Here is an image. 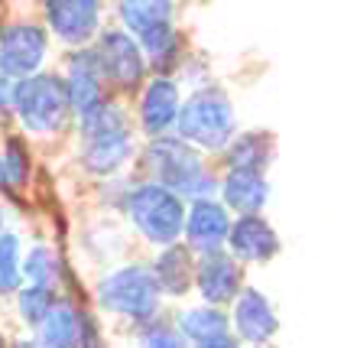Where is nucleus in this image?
Segmentation results:
<instances>
[{"label": "nucleus", "instance_id": "nucleus-1", "mask_svg": "<svg viewBox=\"0 0 357 348\" xmlns=\"http://www.w3.org/2000/svg\"><path fill=\"white\" fill-rule=\"evenodd\" d=\"M140 133L133 127L127 101L111 98L98 111L75 121V163L88 179H114L130 170L140 157Z\"/></svg>", "mask_w": 357, "mask_h": 348}, {"label": "nucleus", "instance_id": "nucleus-2", "mask_svg": "<svg viewBox=\"0 0 357 348\" xmlns=\"http://www.w3.org/2000/svg\"><path fill=\"white\" fill-rule=\"evenodd\" d=\"M133 166H137V173H133L137 179L166 189L182 202H198V198L218 196L221 176L211 170L205 153H198L195 147L178 140L176 133L156 137V140H143L140 157H137Z\"/></svg>", "mask_w": 357, "mask_h": 348}, {"label": "nucleus", "instance_id": "nucleus-3", "mask_svg": "<svg viewBox=\"0 0 357 348\" xmlns=\"http://www.w3.org/2000/svg\"><path fill=\"white\" fill-rule=\"evenodd\" d=\"M10 124L29 143H52L66 137L68 131H75V117H72L66 88H62L56 68H46L39 75L17 82Z\"/></svg>", "mask_w": 357, "mask_h": 348}, {"label": "nucleus", "instance_id": "nucleus-4", "mask_svg": "<svg viewBox=\"0 0 357 348\" xmlns=\"http://www.w3.org/2000/svg\"><path fill=\"white\" fill-rule=\"evenodd\" d=\"M94 306L98 312L130 326V329L156 319L162 312V296L153 283L150 263L127 261L104 270L94 283Z\"/></svg>", "mask_w": 357, "mask_h": 348}, {"label": "nucleus", "instance_id": "nucleus-5", "mask_svg": "<svg viewBox=\"0 0 357 348\" xmlns=\"http://www.w3.org/2000/svg\"><path fill=\"white\" fill-rule=\"evenodd\" d=\"M176 137L198 153H225L227 143L237 137V111L231 94L211 82L195 85L182 98Z\"/></svg>", "mask_w": 357, "mask_h": 348}, {"label": "nucleus", "instance_id": "nucleus-6", "mask_svg": "<svg viewBox=\"0 0 357 348\" xmlns=\"http://www.w3.org/2000/svg\"><path fill=\"white\" fill-rule=\"evenodd\" d=\"M185 205L188 202H182V198L166 192V189L137 179L130 189V196H127V202H123L121 215L143 245H150L153 251H162V247L182 245Z\"/></svg>", "mask_w": 357, "mask_h": 348}, {"label": "nucleus", "instance_id": "nucleus-7", "mask_svg": "<svg viewBox=\"0 0 357 348\" xmlns=\"http://www.w3.org/2000/svg\"><path fill=\"white\" fill-rule=\"evenodd\" d=\"M52 36L43 27L39 13L17 10L0 20V75L10 82H23L49 68Z\"/></svg>", "mask_w": 357, "mask_h": 348}, {"label": "nucleus", "instance_id": "nucleus-8", "mask_svg": "<svg viewBox=\"0 0 357 348\" xmlns=\"http://www.w3.org/2000/svg\"><path fill=\"white\" fill-rule=\"evenodd\" d=\"M91 49L98 66H101V75L107 82L111 98L130 104L137 98V92L146 85V78H150V66H146V56L137 46V39L130 33H123L117 23H107L101 29V36L94 39Z\"/></svg>", "mask_w": 357, "mask_h": 348}, {"label": "nucleus", "instance_id": "nucleus-9", "mask_svg": "<svg viewBox=\"0 0 357 348\" xmlns=\"http://www.w3.org/2000/svg\"><path fill=\"white\" fill-rule=\"evenodd\" d=\"M39 20L52 36V46H62L66 52L72 49H88L107 27V7L98 0H46L39 7Z\"/></svg>", "mask_w": 357, "mask_h": 348}, {"label": "nucleus", "instance_id": "nucleus-10", "mask_svg": "<svg viewBox=\"0 0 357 348\" xmlns=\"http://www.w3.org/2000/svg\"><path fill=\"white\" fill-rule=\"evenodd\" d=\"M182 82L169 75H150L146 85L137 92L130 101L133 127L140 133V140H156L176 133V121L182 111Z\"/></svg>", "mask_w": 357, "mask_h": 348}, {"label": "nucleus", "instance_id": "nucleus-11", "mask_svg": "<svg viewBox=\"0 0 357 348\" xmlns=\"http://www.w3.org/2000/svg\"><path fill=\"white\" fill-rule=\"evenodd\" d=\"M59 78H62V88H66L68 108H72V117L82 121L91 111H98L101 104L111 101V92H107V82L101 75V66L94 59V49H72V52H62L59 59Z\"/></svg>", "mask_w": 357, "mask_h": 348}, {"label": "nucleus", "instance_id": "nucleus-12", "mask_svg": "<svg viewBox=\"0 0 357 348\" xmlns=\"http://www.w3.org/2000/svg\"><path fill=\"white\" fill-rule=\"evenodd\" d=\"M231 212H227L218 198H198L185 205V231H182V245L195 257L215 254L227 247L231 235Z\"/></svg>", "mask_w": 357, "mask_h": 348}, {"label": "nucleus", "instance_id": "nucleus-13", "mask_svg": "<svg viewBox=\"0 0 357 348\" xmlns=\"http://www.w3.org/2000/svg\"><path fill=\"white\" fill-rule=\"evenodd\" d=\"M227 322H231V335L237 342H247V345H254V348L266 345L276 335V329H280L273 303L257 287H244V290L237 293V300L231 303Z\"/></svg>", "mask_w": 357, "mask_h": 348}, {"label": "nucleus", "instance_id": "nucleus-14", "mask_svg": "<svg viewBox=\"0 0 357 348\" xmlns=\"http://www.w3.org/2000/svg\"><path fill=\"white\" fill-rule=\"evenodd\" d=\"M241 290H244V267L227 251L195 257V293L205 306L221 310L225 303H234Z\"/></svg>", "mask_w": 357, "mask_h": 348}, {"label": "nucleus", "instance_id": "nucleus-15", "mask_svg": "<svg viewBox=\"0 0 357 348\" xmlns=\"http://www.w3.org/2000/svg\"><path fill=\"white\" fill-rule=\"evenodd\" d=\"M36 173V147L20 131L0 133V198L17 202L33 186Z\"/></svg>", "mask_w": 357, "mask_h": 348}, {"label": "nucleus", "instance_id": "nucleus-16", "mask_svg": "<svg viewBox=\"0 0 357 348\" xmlns=\"http://www.w3.org/2000/svg\"><path fill=\"white\" fill-rule=\"evenodd\" d=\"M225 251L237 263H266L280 254V235L264 215H241L231 222Z\"/></svg>", "mask_w": 357, "mask_h": 348}, {"label": "nucleus", "instance_id": "nucleus-17", "mask_svg": "<svg viewBox=\"0 0 357 348\" xmlns=\"http://www.w3.org/2000/svg\"><path fill=\"white\" fill-rule=\"evenodd\" d=\"M146 263H150L153 283H156L162 303L185 300L188 293L195 290V254H192L185 245L162 247V251H156Z\"/></svg>", "mask_w": 357, "mask_h": 348}, {"label": "nucleus", "instance_id": "nucleus-18", "mask_svg": "<svg viewBox=\"0 0 357 348\" xmlns=\"http://www.w3.org/2000/svg\"><path fill=\"white\" fill-rule=\"evenodd\" d=\"M82 312L85 303L75 293H62L46 322L33 332L36 348H82Z\"/></svg>", "mask_w": 357, "mask_h": 348}, {"label": "nucleus", "instance_id": "nucleus-19", "mask_svg": "<svg viewBox=\"0 0 357 348\" xmlns=\"http://www.w3.org/2000/svg\"><path fill=\"white\" fill-rule=\"evenodd\" d=\"M218 202L241 215H260L270 198V182H266V173H250V170H225L221 182H218Z\"/></svg>", "mask_w": 357, "mask_h": 348}, {"label": "nucleus", "instance_id": "nucleus-20", "mask_svg": "<svg viewBox=\"0 0 357 348\" xmlns=\"http://www.w3.org/2000/svg\"><path fill=\"white\" fill-rule=\"evenodd\" d=\"M72 273H68V261L56 245L49 241H33L23 247V283L29 287H43L52 293H66Z\"/></svg>", "mask_w": 357, "mask_h": 348}, {"label": "nucleus", "instance_id": "nucleus-21", "mask_svg": "<svg viewBox=\"0 0 357 348\" xmlns=\"http://www.w3.org/2000/svg\"><path fill=\"white\" fill-rule=\"evenodd\" d=\"M111 17L123 33L143 39L156 27L176 20V3L172 0H121L117 7H111Z\"/></svg>", "mask_w": 357, "mask_h": 348}, {"label": "nucleus", "instance_id": "nucleus-22", "mask_svg": "<svg viewBox=\"0 0 357 348\" xmlns=\"http://www.w3.org/2000/svg\"><path fill=\"white\" fill-rule=\"evenodd\" d=\"M172 319H176V329H178V335L185 339L188 348L205 345V342L221 339V335H227V332H231L227 312L218 310V306H205V303H195V306L178 310Z\"/></svg>", "mask_w": 357, "mask_h": 348}, {"label": "nucleus", "instance_id": "nucleus-23", "mask_svg": "<svg viewBox=\"0 0 357 348\" xmlns=\"http://www.w3.org/2000/svg\"><path fill=\"white\" fill-rule=\"evenodd\" d=\"M276 160V137L270 131H244L227 143L225 166L227 170H250L266 173V166Z\"/></svg>", "mask_w": 357, "mask_h": 348}, {"label": "nucleus", "instance_id": "nucleus-24", "mask_svg": "<svg viewBox=\"0 0 357 348\" xmlns=\"http://www.w3.org/2000/svg\"><path fill=\"white\" fill-rule=\"evenodd\" d=\"M59 296H62V293L43 290V287H29V283H23V287H20V293L10 303H13L17 322L26 329V335H33V332L46 322V316L52 312V306L59 303Z\"/></svg>", "mask_w": 357, "mask_h": 348}, {"label": "nucleus", "instance_id": "nucleus-25", "mask_svg": "<svg viewBox=\"0 0 357 348\" xmlns=\"http://www.w3.org/2000/svg\"><path fill=\"white\" fill-rule=\"evenodd\" d=\"M23 238L7 228L0 235V303H10L23 287Z\"/></svg>", "mask_w": 357, "mask_h": 348}, {"label": "nucleus", "instance_id": "nucleus-26", "mask_svg": "<svg viewBox=\"0 0 357 348\" xmlns=\"http://www.w3.org/2000/svg\"><path fill=\"white\" fill-rule=\"evenodd\" d=\"M133 345L137 348H188L185 339L176 329V319L166 316V312H160L156 319L137 326L133 329Z\"/></svg>", "mask_w": 357, "mask_h": 348}, {"label": "nucleus", "instance_id": "nucleus-27", "mask_svg": "<svg viewBox=\"0 0 357 348\" xmlns=\"http://www.w3.org/2000/svg\"><path fill=\"white\" fill-rule=\"evenodd\" d=\"M133 182H137V176H114V179H104V182H98V205L104 208V212H117L121 215L123 212V202H127V196H130Z\"/></svg>", "mask_w": 357, "mask_h": 348}, {"label": "nucleus", "instance_id": "nucleus-28", "mask_svg": "<svg viewBox=\"0 0 357 348\" xmlns=\"http://www.w3.org/2000/svg\"><path fill=\"white\" fill-rule=\"evenodd\" d=\"M82 348H107L101 316L91 306H85V312H82Z\"/></svg>", "mask_w": 357, "mask_h": 348}, {"label": "nucleus", "instance_id": "nucleus-29", "mask_svg": "<svg viewBox=\"0 0 357 348\" xmlns=\"http://www.w3.org/2000/svg\"><path fill=\"white\" fill-rule=\"evenodd\" d=\"M13 88L17 82H10V78L0 75V121L10 124V108H13Z\"/></svg>", "mask_w": 357, "mask_h": 348}, {"label": "nucleus", "instance_id": "nucleus-30", "mask_svg": "<svg viewBox=\"0 0 357 348\" xmlns=\"http://www.w3.org/2000/svg\"><path fill=\"white\" fill-rule=\"evenodd\" d=\"M195 348H241V342L227 332V335H221V339H211V342H205V345H195Z\"/></svg>", "mask_w": 357, "mask_h": 348}, {"label": "nucleus", "instance_id": "nucleus-31", "mask_svg": "<svg viewBox=\"0 0 357 348\" xmlns=\"http://www.w3.org/2000/svg\"><path fill=\"white\" fill-rule=\"evenodd\" d=\"M10 348H36L33 335H17V339H10Z\"/></svg>", "mask_w": 357, "mask_h": 348}, {"label": "nucleus", "instance_id": "nucleus-32", "mask_svg": "<svg viewBox=\"0 0 357 348\" xmlns=\"http://www.w3.org/2000/svg\"><path fill=\"white\" fill-rule=\"evenodd\" d=\"M7 231V202L0 198V235Z\"/></svg>", "mask_w": 357, "mask_h": 348}, {"label": "nucleus", "instance_id": "nucleus-33", "mask_svg": "<svg viewBox=\"0 0 357 348\" xmlns=\"http://www.w3.org/2000/svg\"><path fill=\"white\" fill-rule=\"evenodd\" d=\"M0 20H3V13H0Z\"/></svg>", "mask_w": 357, "mask_h": 348}, {"label": "nucleus", "instance_id": "nucleus-34", "mask_svg": "<svg viewBox=\"0 0 357 348\" xmlns=\"http://www.w3.org/2000/svg\"><path fill=\"white\" fill-rule=\"evenodd\" d=\"M260 348H266V345H260Z\"/></svg>", "mask_w": 357, "mask_h": 348}]
</instances>
